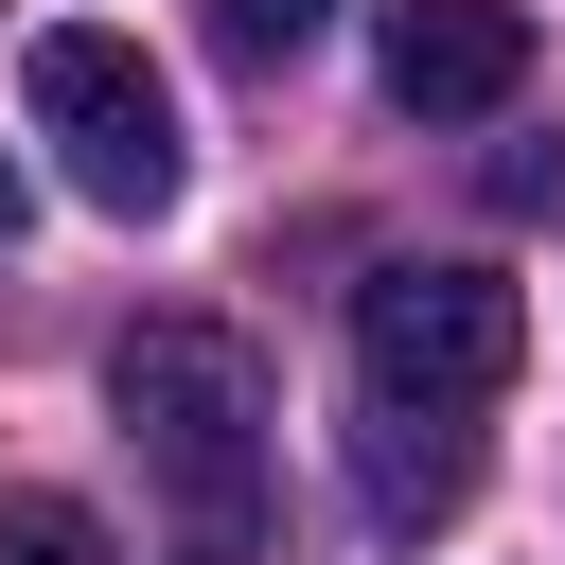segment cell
I'll return each instance as SVG.
<instances>
[{"label":"cell","instance_id":"obj_1","mask_svg":"<svg viewBox=\"0 0 565 565\" xmlns=\"http://www.w3.org/2000/svg\"><path fill=\"white\" fill-rule=\"evenodd\" d=\"M106 406L141 441V494H159L177 565H247L265 547V353L230 318H124Z\"/></svg>","mask_w":565,"mask_h":565},{"label":"cell","instance_id":"obj_2","mask_svg":"<svg viewBox=\"0 0 565 565\" xmlns=\"http://www.w3.org/2000/svg\"><path fill=\"white\" fill-rule=\"evenodd\" d=\"M18 106H35V141H53V177L88 194V212H177V177H194V141H177V88H159V53L141 35H106V18H53L35 53H18Z\"/></svg>","mask_w":565,"mask_h":565},{"label":"cell","instance_id":"obj_3","mask_svg":"<svg viewBox=\"0 0 565 565\" xmlns=\"http://www.w3.org/2000/svg\"><path fill=\"white\" fill-rule=\"evenodd\" d=\"M512 353H530V300H512L494 265H371V282H353V371H371V406H406V424L494 406Z\"/></svg>","mask_w":565,"mask_h":565},{"label":"cell","instance_id":"obj_4","mask_svg":"<svg viewBox=\"0 0 565 565\" xmlns=\"http://www.w3.org/2000/svg\"><path fill=\"white\" fill-rule=\"evenodd\" d=\"M530 88V18L512 0H388V106L406 124H477Z\"/></svg>","mask_w":565,"mask_h":565},{"label":"cell","instance_id":"obj_5","mask_svg":"<svg viewBox=\"0 0 565 565\" xmlns=\"http://www.w3.org/2000/svg\"><path fill=\"white\" fill-rule=\"evenodd\" d=\"M353 477H371V512H388V530H424V512H459L477 441H424L406 406H371V424H353Z\"/></svg>","mask_w":565,"mask_h":565},{"label":"cell","instance_id":"obj_6","mask_svg":"<svg viewBox=\"0 0 565 565\" xmlns=\"http://www.w3.org/2000/svg\"><path fill=\"white\" fill-rule=\"evenodd\" d=\"M0 565H106V512L53 494V477H18V494H0Z\"/></svg>","mask_w":565,"mask_h":565},{"label":"cell","instance_id":"obj_7","mask_svg":"<svg viewBox=\"0 0 565 565\" xmlns=\"http://www.w3.org/2000/svg\"><path fill=\"white\" fill-rule=\"evenodd\" d=\"M318 18H335V0H212V35H230V53H247V71H282V53H300V35H318Z\"/></svg>","mask_w":565,"mask_h":565},{"label":"cell","instance_id":"obj_8","mask_svg":"<svg viewBox=\"0 0 565 565\" xmlns=\"http://www.w3.org/2000/svg\"><path fill=\"white\" fill-rule=\"evenodd\" d=\"M0 212H18V159H0Z\"/></svg>","mask_w":565,"mask_h":565}]
</instances>
